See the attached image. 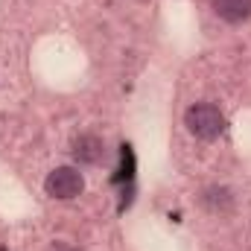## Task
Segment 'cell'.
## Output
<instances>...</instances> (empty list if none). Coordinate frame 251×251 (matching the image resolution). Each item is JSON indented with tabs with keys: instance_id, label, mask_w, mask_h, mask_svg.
I'll return each instance as SVG.
<instances>
[{
	"instance_id": "1",
	"label": "cell",
	"mask_w": 251,
	"mask_h": 251,
	"mask_svg": "<svg viewBox=\"0 0 251 251\" xmlns=\"http://www.w3.org/2000/svg\"><path fill=\"white\" fill-rule=\"evenodd\" d=\"M184 126L199 140H216L225 131V114L213 102H196L184 111Z\"/></svg>"
},
{
	"instance_id": "2",
	"label": "cell",
	"mask_w": 251,
	"mask_h": 251,
	"mask_svg": "<svg viewBox=\"0 0 251 251\" xmlns=\"http://www.w3.org/2000/svg\"><path fill=\"white\" fill-rule=\"evenodd\" d=\"M44 190L50 199H76L82 190H85V178L76 167H56L47 178H44Z\"/></svg>"
},
{
	"instance_id": "3",
	"label": "cell",
	"mask_w": 251,
	"mask_h": 251,
	"mask_svg": "<svg viewBox=\"0 0 251 251\" xmlns=\"http://www.w3.org/2000/svg\"><path fill=\"white\" fill-rule=\"evenodd\" d=\"M70 155L76 164H85V167H97L108 158V149H105V140L97 137V134H79L70 146Z\"/></svg>"
},
{
	"instance_id": "4",
	"label": "cell",
	"mask_w": 251,
	"mask_h": 251,
	"mask_svg": "<svg viewBox=\"0 0 251 251\" xmlns=\"http://www.w3.org/2000/svg\"><path fill=\"white\" fill-rule=\"evenodd\" d=\"M210 9L225 24H243L251 18V0H210Z\"/></svg>"
},
{
	"instance_id": "5",
	"label": "cell",
	"mask_w": 251,
	"mask_h": 251,
	"mask_svg": "<svg viewBox=\"0 0 251 251\" xmlns=\"http://www.w3.org/2000/svg\"><path fill=\"white\" fill-rule=\"evenodd\" d=\"M199 201H201V207L210 210V213H231V210H234V193L228 187H219V184L201 190Z\"/></svg>"
},
{
	"instance_id": "6",
	"label": "cell",
	"mask_w": 251,
	"mask_h": 251,
	"mask_svg": "<svg viewBox=\"0 0 251 251\" xmlns=\"http://www.w3.org/2000/svg\"><path fill=\"white\" fill-rule=\"evenodd\" d=\"M131 176H134V152H131L128 143H123V146H120V170H117V176H114V184L131 181Z\"/></svg>"
},
{
	"instance_id": "7",
	"label": "cell",
	"mask_w": 251,
	"mask_h": 251,
	"mask_svg": "<svg viewBox=\"0 0 251 251\" xmlns=\"http://www.w3.org/2000/svg\"><path fill=\"white\" fill-rule=\"evenodd\" d=\"M50 251H73V249H67V246H53Z\"/></svg>"
},
{
	"instance_id": "8",
	"label": "cell",
	"mask_w": 251,
	"mask_h": 251,
	"mask_svg": "<svg viewBox=\"0 0 251 251\" xmlns=\"http://www.w3.org/2000/svg\"><path fill=\"white\" fill-rule=\"evenodd\" d=\"M0 251H9V249H6V246H0Z\"/></svg>"
}]
</instances>
